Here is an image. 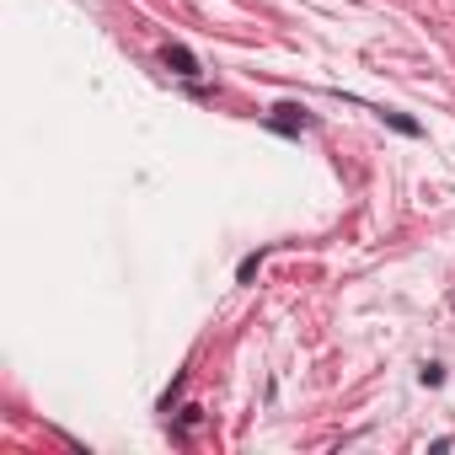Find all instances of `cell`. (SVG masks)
<instances>
[{"mask_svg":"<svg viewBox=\"0 0 455 455\" xmlns=\"http://www.w3.org/2000/svg\"><path fill=\"white\" fill-rule=\"evenodd\" d=\"M161 60H166V65H172L177 76H188V81L198 76V60H193V54H188L182 44H166V49H161Z\"/></svg>","mask_w":455,"mask_h":455,"instance_id":"1","label":"cell"},{"mask_svg":"<svg viewBox=\"0 0 455 455\" xmlns=\"http://www.w3.org/2000/svg\"><path fill=\"white\" fill-rule=\"evenodd\" d=\"M274 113H279V118H274L279 129H306V108H290V102H284V108H274Z\"/></svg>","mask_w":455,"mask_h":455,"instance_id":"2","label":"cell"}]
</instances>
